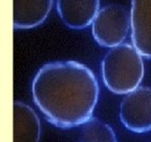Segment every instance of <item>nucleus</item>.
Returning a JSON list of instances; mask_svg holds the SVG:
<instances>
[{
	"label": "nucleus",
	"mask_w": 151,
	"mask_h": 142,
	"mask_svg": "<svg viewBox=\"0 0 151 142\" xmlns=\"http://www.w3.org/2000/svg\"><path fill=\"white\" fill-rule=\"evenodd\" d=\"M130 32V13L124 7L114 3L101 7L91 23L93 39L107 49L122 44Z\"/></svg>",
	"instance_id": "nucleus-3"
},
{
	"label": "nucleus",
	"mask_w": 151,
	"mask_h": 142,
	"mask_svg": "<svg viewBox=\"0 0 151 142\" xmlns=\"http://www.w3.org/2000/svg\"><path fill=\"white\" fill-rule=\"evenodd\" d=\"M54 0H13V25L29 30L41 25L52 9Z\"/></svg>",
	"instance_id": "nucleus-7"
},
{
	"label": "nucleus",
	"mask_w": 151,
	"mask_h": 142,
	"mask_svg": "<svg viewBox=\"0 0 151 142\" xmlns=\"http://www.w3.org/2000/svg\"><path fill=\"white\" fill-rule=\"evenodd\" d=\"M56 7L67 28L83 30L91 25L100 9V0H56Z\"/></svg>",
	"instance_id": "nucleus-6"
},
{
	"label": "nucleus",
	"mask_w": 151,
	"mask_h": 142,
	"mask_svg": "<svg viewBox=\"0 0 151 142\" xmlns=\"http://www.w3.org/2000/svg\"><path fill=\"white\" fill-rule=\"evenodd\" d=\"M13 142H39L41 137V122L36 112L21 101L13 104Z\"/></svg>",
	"instance_id": "nucleus-8"
},
{
	"label": "nucleus",
	"mask_w": 151,
	"mask_h": 142,
	"mask_svg": "<svg viewBox=\"0 0 151 142\" xmlns=\"http://www.w3.org/2000/svg\"><path fill=\"white\" fill-rule=\"evenodd\" d=\"M32 95L47 122L71 128L92 117L99 99V83L83 63L75 60L48 62L36 73Z\"/></svg>",
	"instance_id": "nucleus-1"
},
{
	"label": "nucleus",
	"mask_w": 151,
	"mask_h": 142,
	"mask_svg": "<svg viewBox=\"0 0 151 142\" xmlns=\"http://www.w3.org/2000/svg\"><path fill=\"white\" fill-rule=\"evenodd\" d=\"M79 142H118V139L109 124L91 117L81 125Z\"/></svg>",
	"instance_id": "nucleus-9"
},
{
	"label": "nucleus",
	"mask_w": 151,
	"mask_h": 142,
	"mask_svg": "<svg viewBox=\"0 0 151 142\" xmlns=\"http://www.w3.org/2000/svg\"><path fill=\"white\" fill-rule=\"evenodd\" d=\"M130 18L132 45L151 59V0H131Z\"/></svg>",
	"instance_id": "nucleus-5"
},
{
	"label": "nucleus",
	"mask_w": 151,
	"mask_h": 142,
	"mask_svg": "<svg viewBox=\"0 0 151 142\" xmlns=\"http://www.w3.org/2000/svg\"><path fill=\"white\" fill-rule=\"evenodd\" d=\"M101 73L104 84L111 93L126 95L139 88L143 81V56L129 43L111 47L101 62Z\"/></svg>",
	"instance_id": "nucleus-2"
},
{
	"label": "nucleus",
	"mask_w": 151,
	"mask_h": 142,
	"mask_svg": "<svg viewBox=\"0 0 151 142\" xmlns=\"http://www.w3.org/2000/svg\"><path fill=\"white\" fill-rule=\"evenodd\" d=\"M120 120L137 134L151 130V88L139 86L126 94L120 105Z\"/></svg>",
	"instance_id": "nucleus-4"
}]
</instances>
